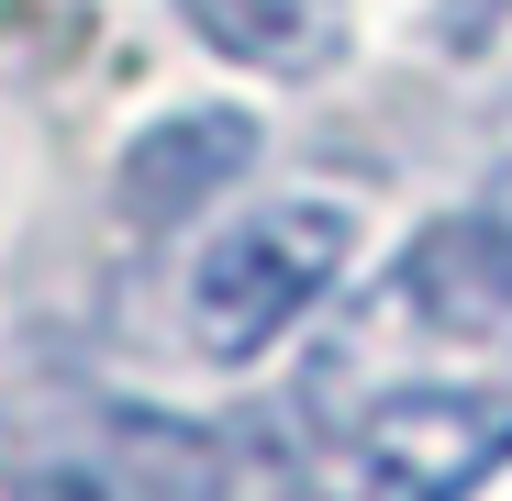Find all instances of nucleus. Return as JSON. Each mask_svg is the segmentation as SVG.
<instances>
[{
  "mask_svg": "<svg viewBox=\"0 0 512 501\" xmlns=\"http://www.w3.org/2000/svg\"><path fill=\"white\" fill-rule=\"evenodd\" d=\"M346 257H357V212L323 201V190H290V201H268V212H234V223L201 245L190 301H179L190 346H201L212 368H256L334 279H346Z\"/></svg>",
  "mask_w": 512,
  "mask_h": 501,
  "instance_id": "obj_1",
  "label": "nucleus"
},
{
  "mask_svg": "<svg viewBox=\"0 0 512 501\" xmlns=\"http://www.w3.org/2000/svg\"><path fill=\"white\" fill-rule=\"evenodd\" d=\"M512 457V390L490 379H412L357 412L346 435V501H468Z\"/></svg>",
  "mask_w": 512,
  "mask_h": 501,
  "instance_id": "obj_2",
  "label": "nucleus"
},
{
  "mask_svg": "<svg viewBox=\"0 0 512 501\" xmlns=\"http://www.w3.org/2000/svg\"><path fill=\"white\" fill-rule=\"evenodd\" d=\"M245 167H256V123L223 112V101H201V112H167V123H145L123 145L112 201H123V223H190L201 201H223L245 179Z\"/></svg>",
  "mask_w": 512,
  "mask_h": 501,
  "instance_id": "obj_3",
  "label": "nucleus"
},
{
  "mask_svg": "<svg viewBox=\"0 0 512 501\" xmlns=\"http://www.w3.org/2000/svg\"><path fill=\"white\" fill-rule=\"evenodd\" d=\"M179 23L256 78H312L346 45V0H179Z\"/></svg>",
  "mask_w": 512,
  "mask_h": 501,
  "instance_id": "obj_4",
  "label": "nucleus"
},
{
  "mask_svg": "<svg viewBox=\"0 0 512 501\" xmlns=\"http://www.w3.org/2000/svg\"><path fill=\"white\" fill-rule=\"evenodd\" d=\"M479 223H490V234L512 245V167H501V179H490V201H479Z\"/></svg>",
  "mask_w": 512,
  "mask_h": 501,
  "instance_id": "obj_5",
  "label": "nucleus"
}]
</instances>
